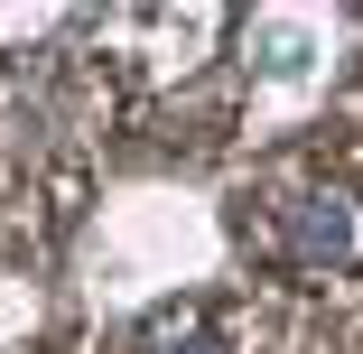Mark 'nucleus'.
Segmentation results:
<instances>
[{
	"mask_svg": "<svg viewBox=\"0 0 363 354\" xmlns=\"http://www.w3.org/2000/svg\"><path fill=\"white\" fill-rule=\"evenodd\" d=\"M279 243H289V261L335 270V261H354V243H363V215H354V196H335V187H308V196H289V205H279Z\"/></svg>",
	"mask_w": 363,
	"mask_h": 354,
	"instance_id": "1",
	"label": "nucleus"
}]
</instances>
